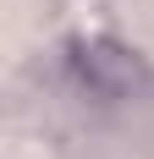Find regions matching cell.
<instances>
[{
	"mask_svg": "<svg viewBox=\"0 0 154 159\" xmlns=\"http://www.w3.org/2000/svg\"><path fill=\"white\" fill-rule=\"evenodd\" d=\"M72 71H77V82H83L88 93H105V99L132 93L138 77H143V66L132 61L127 49H116V44H77Z\"/></svg>",
	"mask_w": 154,
	"mask_h": 159,
	"instance_id": "obj_1",
	"label": "cell"
}]
</instances>
